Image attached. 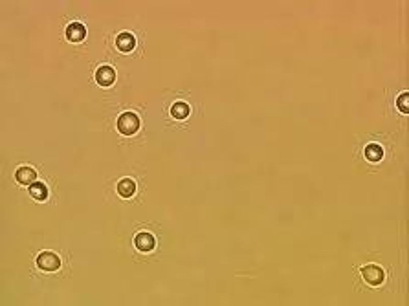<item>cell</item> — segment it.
<instances>
[{"mask_svg":"<svg viewBox=\"0 0 409 306\" xmlns=\"http://www.w3.org/2000/svg\"><path fill=\"white\" fill-rule=\"evenodd\" d=\"M140 128V118L134 112H125L118 118V130L123 136H132L138 132Z\"/></svg>","mask_w":409,"mask_h":306,"instance_id":"6da1fadb","label":"cell"},{"mask_svg":"<svg viewBox=\"0 0 409 306\" xmlns=\"http://www.w3.org/2000/svg\"><path fill=\"white\" fill-rule=\"evenodd\" d=\"M362 277L371 286H380L384 283V279H386V271L376 264H367L362 268Z\"/></svg>","mask_w":409,"mask_h":306,"instance_id":"7a4b0ae2","label":"cell"},{"mask_svg":"<svg viewBox=\"0 0 409 306\" xmlns=\"http://www.w3.org/2000/svg\"><path fill=\"white\" fill-rule=\"evenodd\" d=\"M37 266L42 271H57L61 268V259L51 252H42L37 257Z\"/></svg>","mask_w":409,"mask_h":306,"instance_id":"3957f363","label":"cell"},{"mask_svg":"<svg viewBox=\"0 0 409 306\" xmlns=\"http://www.w3.org/2000/svg\"><path fill=\"white\" fill-rule=\"evenodd\" d=\"M134 246H136V249L142 253H149L154 249V246H156V240H154V237H152L151 233H147V231H142V233H138L136 237H134Z\"/></svg>","mask_w":409,"mask_h":306,"instance_id":"277c9868","label":"cell"},{"mask_svg":"<svg viewBox=\"0 0 409 306\" xmlns=\"http://www.w3.org/2000/svg\"><path fill=\"white\" fill-rule=\"evenodd\" d=\"M96 81L99 87H111L116 81V72L111 66H99L96 72Z\"/></svg>","mask_w":409,"mask_h":306,"instance_id":"5b68a950","label":"cell"},{"mask_svg":"<svg viewBox=\"0 0 409 306\" xmlns=\"http://www.w3.org/2000/svg\"><path fill=\"white\" fill-rule=\"evenodd\" d=\"M87 37V30L81 22H72L66 27V39L70 42H81Z\"/></svg>","mask_w":409,"mask_h":306,"instance_id":"8992f818","label":"cell"},{"mask_svg":"<svg viewBox=\"0 0 409 306\" xmlns=\"http://www.w3.org/2000/svg\"><path fill=\"white\" fill-rule=\"evenodd\" d=\"M116 46H118V50L125 51V53H129V51L134 50V46H136V39H134L132 33H120L118 39H116Z\"/></svg>","mask_w":409,"mask_h":306,"instance_id":"52a82bcc","label":"cell"},{"mask_svg":"<svg viewBox=\"0 0 409 306\" xmlns=\"http://www.w3.org/2000/svg\"><path fill=\"white\" fill-rule=\"evenodd\" d=\"M15 178H17L19 183H22V185H32V183H35V180H37V173H35V169H32V167H20V169L15 173Z\"/></svg>","mask_w":409,"mask_h":306,"instance_id":"ba28073f","label":"cell"},{"mask_svg":"<svg viewBox=\"0 0 409 306\" xmlns=\"http://www.w3.org/2000/svg\"><path fill=\"white\" fill-rule=\"evenodd\" d=\"M136 192V182L132 178H123L118 182V194L121 198H130Z\"/></svg>","mask_w":409,"mask_h":306,"instance_id":"9c48e42d","label":"cell"},{"mask_svg":"<svg viewBox=\"0 0 409 306\" xmlns=\"http://www.w3.org/2000/svg\"><path fill=\"white\" fill-rule=\"evenodd\" d=\"M363 154H365V158H367L369 161L376 163V161H380L381 158H384V149H381L378 143H369V145L365 147Z\"/></svg>","mask_w":409,"mask_h":306,"instance_id":"30bf717a","label":"cell"},{"mask_svg":"<svg viewBox=\"0 0 409 306\" xmlns=\"http://www.w3.org/2000/svg\"><path fill=\"white\" fill-rule=\"evenodd\" d=\"M30 194H32V197L35 198L37 202H44L48 198V189H46V185H44V183L35 182V183H32V185H30Z\"/></svg>","mask_w":409,"mask_h":306,"instance_id":"8fae6325","label":"cell"},{"mask_svg":"<svg viewBox=\"0 0 409 306\" xmlns=\"http://www.w3.org/2000/svg\"><path fill=\"white\" fill-rule=\"evenodd\" d=\"M189 112H191V108L184 101H178V103H175V105L171 106V114H173L175 119H185L189 116Z\"/></svg>","mask_w":409,"mask_h":306,"instance_id":"7c38bea8","label":"cell"},{"mask_svg":"<svg viewBox=\"0 0 409 306\" xmlns=\"http://www.w3.org/2000/svg\"><path fill=\"white\" fill-rule=\"evenodd\" d=\"M396 106H398L400 112L407 114V112H409V94H407V92H404V94H402V96L396 99Z\"/></svg>","mask_w":409,"mask_h":306,"instance_id":"4fadbf2b","label":"cell"}]
</instances>
